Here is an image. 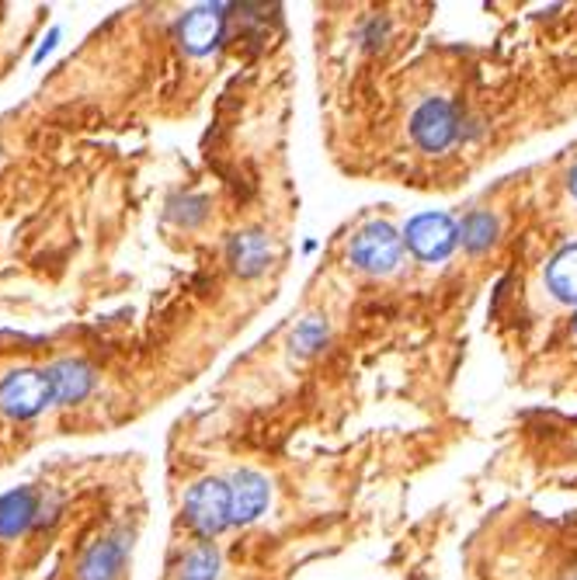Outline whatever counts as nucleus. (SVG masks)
<instances>
[{"instance_id":"obj_1","label":"nucleus","mask_w":577,"mask_h":580,"mask_svg":"<svg viewBox=\"0 0 577 580\" xmlns=\"http://www.w3.org/2000/svg\"><path fill=\"white\" fill-rule=\"evenodd\" d=\"M52 400V383L46 368H14L0 380V414L14 421H32Z\"/></svg>"},{"instance_id":"obj_5","label":"nucleus","mask_w":577,"mask_h":580,"mask_svg":"<svg viewBox=\"0 0 577 580\" xmlns=\"http://www.w3.org/2000/svg\"><path fill=\"white\" fill-rule=\"evenodd\" d=\"M403 244L421 260H446L459 244V226L449 213H421L403 229Z\"/></svg>"},{"instance_id":"obj_15","label":"nucleus","mask_w":577,"mask_h":580,"mask_svg":"<svg viewBox=\"0 0 577 580\" xmlns=\"http://www.w3.org/2000/svg\"><path fill=\"white\" fill-rule=\"evenodd\" d=\"M324 341H327V324L324 321H306L300 331H296V337H293V344L300 347V355H313L316 347H324Z\"/></svg>"},{"instance_id":"obj_12","label":"nucleus","mask_w":577,"mask_h":580,"mask_svg":"<svg viewBox=\"0 0 577 580\" xmlns=\"http://www.w3.org/2000/svg\"><path fill=\"white\" fill-rule=\"evenodd\" d=\"M546 282H550V293L564 303H577V244L564 247L550 268H546Z\"/></svg>"},{"instance_id":"obj_9","label":"nucleus","mask_w":577,"mask_h":580,"mask_svg":"<svg viewBox=\"0 0 577 580\" xmlns=\"http://www.w3.org/2000/svg\"><path fill=\"white\" fill-rule=\"evenodd\" d=\"M229 265H234L244 278L262 275L272 265V240L262 229H247L229 240Z\"/></svg>"},{"instance_id":"obj_6","label":"nucleus","mask_w":577,"mask_h":580,"mask_svg":"<svg viewBox=\"0 0 577 580\" xmlns=\"http://www.w3.org/2000/svg\"><path fill=\"white\" fill-rule=\"evenodd\" d=\"M272 501V490L268 480L254 470H241L229 480V518L234 525H251V521L262 514Z\"/></svg>"},{"instance_id":"obj_14","label":"nucleus","mask_w":577,"mask_h":580,"mask_svg":"<svg viewBox=\"0 0 577 580\" xmlns=\"http://www.w3.org/2000/svg\"><path fill=\"white\" fill-rule=\"evenodd\" d=\"M219 577V553L216 545H198L192 553L182 560V570H178V580H216Z\"/></svg>"},{"instance_id":"obj_13","label":"nucleus","mask_w":577,"mask_h":580,"mask_svg":"<svg viewBox=\"0 0 577 580\" xmlns=\"http://www.w3.org/2000/svg\"><path fill=\"white\" fill-rule=\"evenodd\" d=\"M459 240L470 254H480L487 250L490 244L498 240V219L490 213H470L463 223H459Z\"/></svg>"},{"instance_id":"obj_16","label":"nucleus","mask_w":577,"mask_h":580,"mask_svg":"<svg viewBox=\"0 0 577 580\" xmlns=\"http://www.w3.org/2000/svg\"><path fill=\"white\" fill-rule=\"evenodd\" d=\"M570 191H574V198H577V167H574V174H570Z\"/></svg>"},{"instance_id":"obj_2","label":"nucleus","mask_w":577,"mask_h":580,"mask_svg":"<svg viewBox=\"0 0 577 580\" xmlns=\"http://www.w3.org/2000/svg\"><path fill=\"white\" fill-rule=\"evenodd\" d=\"M403 237L390 223H369L362 226L352 247H349V260L359 268V272H369V275H393L403 260Z\"/></svg>"},{"instance_id":"obj_8","label":"nucleus","mask_w":577,"mask_h":580,"mask_svg":"<svg viewBox=\"0 0 577 580\" xmlns=\"http://www.w3.org/2000/svg\"><path fill=\"white\" fill-rule=\"evenodd\" d=\"M126 570V545L119 539H101L84 553L77 577L80 580H119Z\"/></svg>"},{"instance_id":"obj_3","label":"nucleus","mask_w":577,"mask_h":580,"mask_svg":"<svg viewBox=\"0 0 577 580\" xmlns=\"http://www.w3.org/2000/svg\"><path fill=\"white\" fill-rule=\"evenodd\" d=\"M185 518L202 539H213L226 525H234V518H229V483L226 480L195 483L185 498Z\"/></svg>"},{"instance_id":"obj_4","label":"nucleus","mask_w":577,"mask_h":580,"mask_svg":"<svg viewBox=\"0 0 577 580\" xmlns=\"http://www.w3.org/2000/svg\"><path fill=\"white\" fill-rule=\"evenodd\" d=\"M411 136L421 150L428 154H442L459 139V111L452 101L446 98H428L424 105H418V111L411 115Z\"/></svg>"},{"instance_id":"obj_11","label":"nucleus","mask_w":577,"mask_h":580,"mask_svg":"<svg viewBox=\"0 0 577 580\" xmlns=\"http://www.w3.org/2000/svg\"><path fill=\"white\" fill-rule=\"evenodd\" d=\"M39 501L32 490H11V494L0 498V539H14L36 521Z\"/></svg>"},{"instance_id":"obj_7","label":"nucleus","mask_w":577,"mask_h":580,"mask_svg":"<svg viewBox=\"0 0 577 580\" xmlns=\"http://www.w3.org/2000/svg\"><path fill=\"white\" fill-rule=\"evenodd\" d=\"M46 372H49V383H52V400L63 403V407H70V403H80L95 386V368L88 362H80V358L52 362Z\"/></svg>"},{"instance_id":"obj_10","label":"nucleus","mask_w":577,"mask_h":580,"mask_svg":"<svg viewBox=\"0 0 577 580\" xmlns=\"http://www.w3.org/2000/svg\"><path fill=\"white\" fill-rule=\"evenodd\" d=\"M223 8H198L182 21V42L188 52H213L223 39Z\"/></svg>"}]
</instances>
